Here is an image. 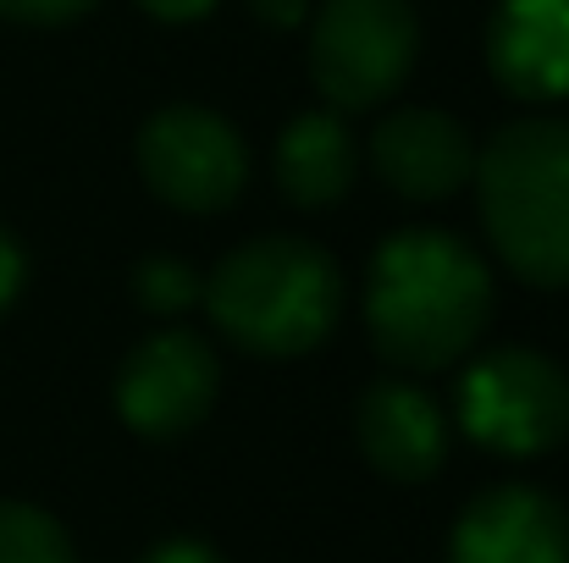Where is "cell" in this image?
<instances>
[{"instance_id":"obj_1","label":"cell","mask_w":569,"mask_h":563,"mask_svg":"<svg viewBox=\"0 0 569 563\" xmlns=\"http://www.w3.org/2000/svg\"><path fill=\"white\" fill-rule=\"evenodd\" d=\"M492 315V277L470 243L448 232H398L371 260L366 321L377 349L403 371L453 365Z\"/></svg>"},{"instance_id":"obj_2","label":"cell","mask_w":569,"mask_h":563,"mask_svg":"<svg viewBox=\"0 0 569 563\" xmlns=\"http://www.w3.org/2000/svg\"><path fill=\"white\" fill-rule=\"evenodd\" d=\"M481 221L515 277L569 288V122L531 117L498 128L476 161Z\"/></svg>"},{"instance_id":"obj_3","label":"cell","mask_w":569,"mask_h":563,"mask_svg":"<svg viewBox=\"0 0 569 563\" xmlns=\"http://www.w3.org/2000/svg\"><path fill=\"white\" fill-rule=\"evenodd\" d=\"M338 299L343 288L332 260L305 238H254L232 249L204 282L216 326L260 360L310 354L332 332Z\"/></svg>"},{"instance_id":"obj_4","label":"cell","mask_w":569,"mask_h":563,"mask_svg":"<svg viewBox=\"0 0 569 563\" xmlns=\"http://www.w3.org/2000/svg\"><path fill=\"white\" fill-rule=\"evenodd\" d=\"M459 425L492 453H548L569 436V375L537 349H498L459 381Z\"/></svg>"},{"instance_id":"obj_5","label":"cell","mask_w":569,"mask_h":563,"mask_svg":"<svg viewBox=\"0 0 569 563\" xmlns=\"http://www.w3.org/2000/svg\"><path fill=\"white\" fill-rule=\"evenodd\" d=\"M415 39L420 22L409 0H327L310 33L316 89L343 111L377 105L409 78Z\"/></svg>"},{"instance_id":"obj_6","label":"cell","mask_w":569,"mask_h":563,"mask_svg":"<svg viewBox=\"0 0 569 563\" xmlns=\"http://www.w3.org/2000/svg\"><path fill=\"white\" fill-rule=\"evenodd\" d=\"M139 172L150 193H161L178 210H227L243 178L249 155L232 122H221L204 105H167L139 133Z\"/></svg>"},{"instance_id":"obj_7","label":"cell","mask_w":569,"mask_h":563,"mask_svg":"<svg viewBox=\"0 0 569 563\" xmlns=\"http://www.w3.org/2000/svg\"><path fill=\"white\" fill-rule=\"evenodd\" d=\"M216 403V354L193 332H156L128 354L117 375V409L139 436L172 442L193 431Z\"/></svg>"},{"instance_id":"obj_8","label":"cell","mask_w":569,"mask_h":563,"mask_svg":"<svg viewBox=\"0 0 569 563\" xmlns=\"http://www.w3.org/2000/svg\"><path fill=\"white\" fill-rule=\"evenodd\" d=\"M448 563H569V514L531 486H492L459 514Z\"/></svg>"},{"instance_id":"obj_9","label":"cell","mask_w":569,"mask_h":563,"mask_svg":"<svg viewBox=\"0 0 569 563\" xmlns=\"http://www.w3.org/2000/svg\"><path fill=\"white\" fill-rule=\"evenodd\" d=\"M371 155H377L381 183L403 199H448L470 183L476 172V150H470V133L442 117V111H392L371 139Z\"/></svg>"},{"instance_id":"obj_10","label":"cell","mask_w":569,"mask_h":563,"mask_svg":"<svg viewBox=\"0 0 569 563\" xmlns=\"http://www.w3.org/2000/svg\"><path fill=\"white\" fill-rule=\"evenodd\" d=\"M487 61L492 78L520 100L569 94V0H498Z\"/></svg>"},{"instance_id":"obj_11","label":"cell","mask_w":569,"mask_h":563,"mask_svg":"<svg viewBox=\"0 0 569 563\" xmlns=\"http://www.w3.org/2000/svg\"><path fill=\"white\" fill-rule=\"evenodd\" d=\"M355 425H360L366 459L392 481H426V475H437V464L448 453L442 409L409 381H377L360 398Z\"/></svg>"},{"instance_id":"obj_12","label":"cell","mask_w":569,"mask_h":563,"mask_svg":"<svg viewBox=\"0 0 569 563\" xmlns=\"http://www.w3.org/2000/svg\"><path fill=\"white\" fill-rule=\"evenodd\" d=\"M277 178H282V193L293 204H332L343 199L349 183H355V139L338 117L327 111H310V117H293L277 139Z\"/></svg>"},{"instance_id":"obj_13","label":"cell","mask_w":569,"mask_h":563,"mask_svg":"<svg viewBox=\"0 0 569 563\" xmlns=\"http://www.w3.org/2000/svg\"><path fill=\"white\" fill-rule=\"evenodd\" d=\"M0 563H72V542L44 509L0 503Z\"/></svg>"},{"instance_id":"obj_14","label":"cell","mask_w":569,"mask_h":563,"mask_svg":"<svg viewBox=\"0 0 569 563\" xmlns=\"http://www.w3.org/2000/svg\"><path fill=\"white\" fill-rule=\"evenodd\" d=\"M199 293H204V288H199V277H193L183 260H172V254H156V260H144V265H139V299H144V310L183 315Z\"/></svg>"},{"instance_id":"obj_15","label":"cell","mask_w":569,"mask_h":563,"mask_svg":"<svg viewBox=\"0 0 569 563\" xmlns=\"http://www.w3.org/2000/svg\"><path fill=\"white\" fill-rule=\"evenodd\" d=\"M94 0H0L6 17L17 22H67V17H83Z\"/></svg>"},{"instance_id":"obj_16","label":"cell","mask_w":569,"mask_h":563,"mask_svg":"<svg viewBox=\"0 0 569 563\" xmlns=\"http://www.w3.org/2000/svg\"><path fill=\"white\" fill-rule=\"evenodd\" d=\"M17 288H22V249L0 232V310L17 299Z\"/></svg>"},{"instance_id":"obj_17","label":"cell","mask_w":569,"mask_h":563,"mask_svg":"<svg viewBox=\"0 0 569 563\" xmlns=\"http://www.w3.org/2000/svg\"><path fill=\"white\" fill-rule=\"evenodd\" d=\"M144 563H221L204 542H161V547H150Z\"/></svg>"},{"instance_id":"obj_18","label":"cell","mask_w":569,"mask_h":563,"mask_svg":"<svg viewBox=\"0 0 569 563\" xmlns=\"http://www.w3.org/2000/svg\"><path fill=\"white\" fill-rule=\"evenodd\" d=\"M150 17H161V22H193V17H204L216 0H139Z\"/></svg>"},{"instance_id":"obj_19","label":"cell","mask_w":569,"mask_h":563,"mask_svg":"<svg viewBox=\"0 0 569 563\" xmlns=\"http://www.w3.org/2000/svg\"><path fill=\"white\" fill-rule=\"evenodd\" d=\"M249 6H254L271 28H293V22L305 17V0H249Z\"/></svg>"}]
</instances>
